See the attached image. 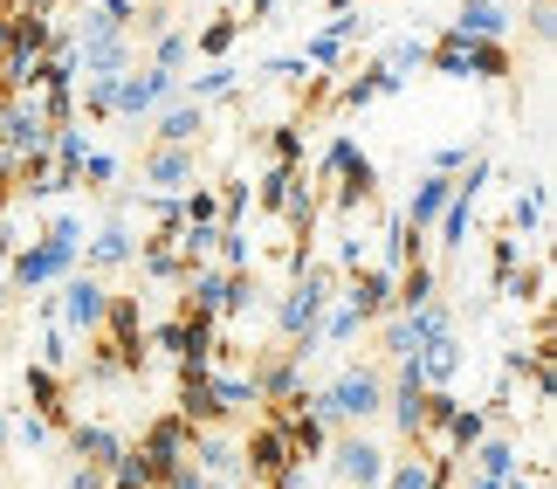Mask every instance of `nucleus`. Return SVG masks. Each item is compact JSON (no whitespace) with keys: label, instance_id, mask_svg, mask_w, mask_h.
Here are the masks:
<instances>
[]
</instances>
